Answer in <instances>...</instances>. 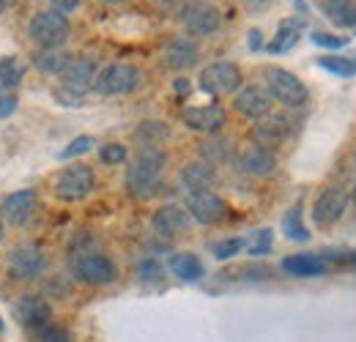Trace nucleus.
<instances>
[{"mask_svg": "<svg viewBox=\"0 0 356 342\" xmlns=\"http://www.w3.org/2000/svg\"><path fill=\"white\" fill-rule=\"evenodd\" d=\"M165 165H168V154L159 145H143L127 170V189L134 197H143V200L151 197L162 181Z\"/></svg>", "mask_w": 356, "mask_h": 342, "instance_id": "f257e3e1", "label": "nucleus"}, {"mask_svg": "<svg viewBox=\"0 0 356 342\" xmlns=\"http://www.w3.org/2000/svg\"><path fill=\"white\" fill-rule=\"evenodd\" d=\"M28 36H31V42L39 44L42 49H60L63 44L69 42V36H72V25H69L66 14H60L55 8H47V11H39L31 19Z\"/></svg>", "mask_w": 356, "mask_h": 342, "instance_id": "f03ea898", "label": "nucleus"}, {"mask_svg": "<svg viewBox=\"0 0 356 342\" xmlns=\"http://www.w3.org/2000/svg\"><path fill=\"white\" fill-rule=\"evenodd\" d=\"M264 74H266L268 96H271L274 101H280V104H285V107H291V110L305 107V104L310 101V90H307V86H305L293 72L280 69V66H268Z\"/></svg>", "mask_w": 356, "mask_h": 342, "instance_id": "7ed1b4c3", "label": "nucleus"}, {"mask_svg": "<svg viewBox=\"0 0 356 342\" xmlns=\"http://www.w3.org/2000/svg\"><path fill=\"white\" fill-rule=\"evenodd\" d=\"M69 268H72L74 279H80L86 285H110L118 277L115 263L107 255H102V252H93V250L74 252L72 260H69Z\"/></svg>", "mask_w": 356, "mask_h": 342, "instance_id": "20e7f679", "label": "nucleus"}, {"mask_svg": "<svg viewBox=\"0 0 356 342\" xmlns=\"http://www.w3.org/2000/svg\"><path fill=\"white\" fill-rule=\"evenodd\" d=\"M178 19H181V25L186 28L189 36H211L222 25L220 8L209 0H186L178 11Z\"/></svg>", "mask_w": 356, "mask_h": 342, "instance_id": "39448f33", "label": "nucleus"}, {"mask_svg": "<svg viewBox=\"0 0 356 342\" xmlns=\"http://www.w3.org/2000/svg\"><path fill=\"white\" fill-rule=\"evenodd\" d=\"M93 186H96L93 170H90L88 165H80L77 162V165L60 170V175L52 184V192L63 203H80V200H86L90 192H93Z\"/></svg>", "mask_w": 356, "mask_h": 342, "instance_id": "423d86ee", "label": "nucleus"}, {"mask_svg": "<svg viewBox=\"0 0 356 342\" xmlns=\"http://www.w3.org/2000/svg\"><path fill=\"white\" fill-rule=\"evenodd\" d=\"M143 83V72L132 63H110L96 74L93 88L102 96H124L132 93L134 88Z\"/></svg>", "mask_w": 356, "mask_h": 342, "instance_id": "0eeeda50", "label": "nucleus"}, {"mask_svg": "<svg viewBox=\"0 0 356 342\" xmlns=\"http://www.w3.org/2000/svg\"><path fill=\"white\" fill-rule=\"evenodd\" d=\"M197 80H200V88L209 96H227V93H236L241 88V69L236 63L217 60V63L203 66Z\"/></svg>", "mask_w": 356, "mask_h": 342, "instance_id": "6e6552de", "label": "nucleus"}, {"mask_svg": "<svg viewBox=\"0 0 356 342\" xmlns=\"http://www.w3.org/2000/svg\"><path fill=\"white\" fill-rule=\"evenodd\" d=\"M186 211L200 225H217L227 216V203L217 192L200 189V192H189L186 195Z\"/></svg>", "mask_w": 356, "mask_h": 342, "instance_id": "1a4fd4ad", "label": "nucleus"}, {"mask_svg": "<svg viewBox=\"0 0 356 342\" xmlns=\"http://www.w3.org/2000/svg\"><path fill=\"white\" fill-rule=\"evenodd\" d=\"M346 211H348V195H346V189L329 186L312 203V222L318 227H329V225L340 222L346 216Z\"/></svg>", "mask_w": 356, "mask_h": 342, "instance_id": "9d476101", "label": "nucleus"}, {"mask_svg": "<svg viewBox=\"0 0 356 342\" xmlns=\"http://www.w3.org/2000/svg\"><path fill=\"white\" fill-rule=\"evenodd\" d=\"M47 255L39 244H19L8 255V274L14 279H33L44 271Z\"/></svg>", "mask_w": 356, "mask_h": 342, "instance_id": "9b49d317", "label": "nucleus"}, {"mask_svg": "<svg viewBox=\"0 0 356 342\" xmlns=\"http://www.w3.org/2000/svg\"><path fill=\"white\" fill-rule=\"evenodd\" d=\"M184 127L200 134H217L227 124V113L220 104H200V107H186L181 113Z\"/></svg>", "mask_w": 356, "mask_h": 342, "instance_id": "f8f14e48", "label": "nucleus"}, {"mask_svg": "<svg viewBox=\"0 0 356 342\" xmlns=\"http://www.w3.org/2000/svg\"><path fill=\"white\" fill-rule=\"evenodd\" d=\"M288 134H291V121L282 115V113H266L264 118H258L255 121V127H252V140H255V145H261V148H274V145H282L285 140H288Z\"/></svg>", "mask_w": 356, "mask_h": 342, "instance_id": "ddd939ff", "label": "nucleus"}, {"mask_svg": "<svg viewBox=\"0 0 356 342\" xmlns=\"http://www.w3.org/2000/svg\"><path fill=\"white\" fill-rule=\"evenodd\" d=\"M36 203H39V197H36V192H33V189L11 192V195H6V197L0 200V216H3L8 225L19 227V225H25V222L33 216Z\"/></svg>", "mask_w": 356, "mask_h": 342, "instance_id": "4468645a", "label": "nucleus"}, {"mask_svg": "<svg viewBox=\"0 0 356 342\" xmlns=\"http://www.w3.org/2000/svg\"><path fill=\"white\" fill-rule=\"evenodd\" d=\"M236 168L244 172V175H252V178H268V175H274V170H277V156L268 148L247 145L244 151H238Z\"/></svg>", "mask_w": 356, "mask_h": 342, "instance_id": "2eb2a0df", "label": "nucleus"}, {"mask_svg": "<svg viewBox=\"0 0 356 342\" xmlns=\"http://www.w3.org/2000/svg\"><path fill=\"white\" fill-rule=\"evenodd\" d=\"M271 104H274V99L268 96L266 88H261V86L241 88V90L236 93V101H233L236 113L244 115V118H250V121H258V118H264L266 113H271Z\"/></svg>", "mask_w": 356, "mask_h": 342, "instance_id": "dca6fc26", "label": "nucleus"}, {"mask_svg": "<svg viewBox=\"0 0 356 342\" xmlns=\"http://www.w3.org/2000/svg\"><path fill=\"white\" fill-rule=\"evenodd\" d=\"M151 225H154V230L162 236V238H176L181 233H186L189 230V225H192V216L186 209H181L176 203H170V206H162L154 219H151Z\"/></svg>", "mask_w": 356, "mask_h": 342, "instance_id": "f3484780", "label": "nucleus"}, {"mask_svg": "<svg viewBox=\"0 0 356 342\" xmlns=\"http://www.w3.org/2000/svg\"><path fill=\"white\" fill-rule=\"evenodd\" d=\"M96 63L90 58H72L69 66L63 69L60 80H63V88L74 90V93H86L88 88H93L96 83Z\"/></svg>", "mask_w": 356, "mask_h": 342, "instance_id": "a211bd4d", "label": "nucleus"}, {"mask_svg": "<svg viewBox=\"0 0 356 342\" xmlns=\"http://www.w3.org/2000/svg\"><path fill=\"white\" fill-rule=\"evenodd\" d=\"M17 318L22 326L36 332L47 323H52V307L42 296H22L17 301Z\"/></svg>", "mask_w": 356, "mask_h": 342, "instance_id": "6ab92c4d", "label": "nucleus"}, {"mask_svg": "<svg viewBox=\"0 0 356 342\" xmlns=\"http://www.w3.org/2000/svg\"><path fill=\"white\" fill-rule=\"evenodd\" d=\"M197 58H200V49L189 36H178L165 47V66L168 69H176V72L192 69L197 63Z\"/></svg>", "mask_w": 356, "mask_h": 342, "instance_id": "aec40b11", "label": "nucleus"}, {"mask_svg": "<svg viewBox=\"0 0 356 342\" xmlns=\"http://www.w3.org/2000/svg\"><path fill=\"white\" fill-rule=\"evenodd\" d=\"M321 11L337 28L346 31L356 28V0H321Z\"/></svg>", "mask_w": 356, "mask_h": 342, "instance_id": "412c9836", "label": "nucleus"}, {"mask_svg": "<svg viewBox=\"0 0 356 342\" xmlns=\"http://www.w3.org/2000/svg\"><path fill=\"white\" fill-rule=\"evenodd\" d=\"M217 181V172L209 162H189L181 168V184L189 189V192H200V189H209L211 184Z\"/></svg>", "mask_w": 356, "mask_h": 342, "instance_id": "4be33fe9", "label": "nucleus"}, {"mask_svg": "<svg viewBox=\"0 0 356 342\" xmlns=\"http://www.w3.org/2000/svg\"><path fill=\"white\" fill-rule=\"evenodd\" d=\"M282 271H288L291 277H318L326 271V260L312 252H302V255H291L282 260Z\"/></svg>", "mask_w": 356, "mask_h": 342, "instance_id": "5701e85b", "label": "nucleus"}, {"mask_svg": "<svg viewBox=\"0 0 356 342\" xmlns=\"http://www.w3.org/2000/svg\"><path fill=\"white\" fill-rule=\"evenodd\" d=\"M170 271H173V277L184 279V282H200L206 277L203 260L192 252H178L170 257Z\"/></svg>", "mask_w": 356, "mask_h": 342, "instance_id": "b1692460", "label": "nucleus"}, {"mask_svg": "<svg viewBox=\"0 0 356 342\" xmlns=\"http://www.w3.org/2000/svg\"><path fill=\"white\" fill-rule=\"evenodd\" d=\"M302 31H305V19H282L280 22V28H277V36H274V42L268 44V52H288V49H293L296 42H299V36H302Z\"/></svg>", "mask_w": 356, "mask_h": 342, "instance_id": "393cba45", "label": "nucleus"}, {"mask_svg": "<svg viewBox=\"0 0 356 342\" xmlns=\"http://www.w3.org/2000/svg\"><path fill=\"white\" fill-rule=\"evenodd\" d=\"M72 58H74V55H69L63 47H60V49H39V52L33 55V66H36L42 74H49V77L58 74V77H60Z\"/></svg>", "mask_w": 356, "mask_h": 342, "instance_id": "a878e982", "label": "nucleus"}, {"mask_svg": "<svg viewBox=\"0 0 356 342\" xmlns=\"http://www.w3.org/2000/svg\"><path fill=\"white\" fill-rule=\"evenodd\" d=\"M25 63L17 58V55H3L0 58V86L6 88H17L22 80H25Z\"/></svg>", "mask_w": 356, "mask_h": 342, "instance_id": "bb28decb", "label": "nucleus"}, {"mask_svg": "<svg viewBox=\"0 0 356 342\" xmlns=\"http://www.w3.org/2000/svg\"><path fill=\"white\" fill-rule=\"evenodd\" d=\"M282 233L291 238V241H310V230L305 227L302 222V206H291L288 214L282 216Z\"/></svg>", "mask_w": 356, "mask_h": 342, "instance_id": "cd10ccee", "label": "nucleus"}, {"mask_svg": "<svg viewBox=\"0 0 356 342\" xmlns=\"http://www.w3.org/2000/svg\"><path fill=\"white\" fill-rule=\"evenodd\" d=\"M200 154H203V162L217 168V165H222V162H227L233 156V145L227 140H206L200 145Z\"/></svg>", "mask_w": 356, "mask_h": 342, "instance_id": "c85d7f7f", "label": "nucleus"}, {"mask_svg": "<svg viewBox=\"0 0 356 342\" xmlns=\"http://www.w3.org/2000/svg\"><path fill=\"white\" fill-rule=\"evenodd\" d=\"M318 66L326 69V72H332V74H337V77H354L356 74V60H351V58L323 55V58H318Z\"/></svg>", "mask_w": 356, "mask_h": 342, "instance_id": "c756f323", "label": "nucleus"}, {"mask_svg": "<svg viewBox=\"0 0 356 342\" xmlns=\"http://www.w3.org/2000/svg\"><path fill=\"white\" fill-rule=\"evenodd\" d=\"M134 134H137V140H143V145H159L170 131H168L165 124H159V121H145Z\"/></svg>", "mask_w": 356, "mask_h": 342, "instance_id": "7c9ffc66", "label": "nucleus"}, {"mask_svg": "<svg viewBox=\"0 0 356 342\" xmlns=\"http://www.w3.org/2000/svg\"><path fill=\"white\" fill-rule=\"evenodd\" d=\"M271 241H274V233H271L268 227H264V230L252 233L244 247H247V252L252 257H264V255H268V250H271Z\"/></svg>", "mask_w": 356, "mask_h": 342, "instance_id": "2f4dec72", "label": "nucleus"}, {"mask_svg": "<svg viewBox=\"0 0 356 342\" xmlns=\"http://www.w3.org/2000/svg\"><path fill=\"white\" fill-rule=\"evenodd\" d=\"M99 159H102V165H124L129 159V151L121 142H107L99 148Z\"/></svg>", "mask_w": 356, "mask_h": 342, "instance_id": "473e14b6", "label": "nucleus"}, {"mask_svg": "<svg viewBox=\"0 0 356 342\" xmlns=\"http://www.w3.org/2000/svg\"><path fill=\"white\" fill-rule=\"evenodd\" d=\"M96 145V140L90 137V134H80V137H74L63 151H60V159H74V156H83V154H88L90 148Z\"/></svg>", "mask_w": 356, "mask_h": 342, "instance_id": "72a5a7b5", "label": "nucleus"}, {"mask_svg": "<svg viewBox=\"0 0 356 342\" xmlns=\"http://www.w3.org/2000/svg\"><path fill=\"white\" fill-rule=\"evenodd\" d=\"M33 337L39 342H72V334L63 326H55V323H47L42 329H36Z\"/></svg>", "mask_w": 356, "mask_h": 342, "instance_id": "f704fd0d", "label": "nucleus"}, {"mask_svg": "<svg viewBox=\"0 0 356 342\" xmlns=\"http://www.w3.org/2000/svg\"><path fill=\"white\" fill-rule=\"evenodd\" d=\"M241 250H244V241L241 238H222V241H217L211 247V252H214L217 260H230V257L238 255Z\"/></svg>", "mask_w": 356, "mask_h": 342, "instance_id": "c9c22d12", "label": "nucleus"}, {"mask_svg": "<svg viewBox=\"0 0 356 342\" xmlns=\"http://www.w3.org/2000/svg\"><path fill=\"white\" fill-rule=\"evenodd\" d=\"M137 277H140V282H159L165 277V271H162V266L156 260L145 257V260L137 263Z\"/></svg>", "mask_w": 356, "mask_h": 342, "instance_id": "e433bc0d", "label": "nucleus"}, {"mask_svg": "<svg viewBox=\"0 0 356 342\" xmlns=\"http://www.w3.org/2000/svg\"><path fill=\"white\" fill-rule=\"evenodd\" d=\"M312 44H318V47H326V49H343L348 39H343V36H334V33H323V31H315L310 36Z\"/></svg>", "mask_w": 356, "mask_h": 342, "instance_id": "4c0bfd02", "label": "nucleus"}, {"mask_svg": "<svg viewBox=\"0 0 356 342\" xmlns=\"http://www.w3.org/2000/svg\"><path fill=\"white\" fill-rule=\"evenodd\" d=\"M52 96H55L60 104H66V107H80V104H83V93H74V90H69V88H55Z\"/></svg>", "mask_w": 356, "mask_h": 342, "instance_id": "58836bf2", "label": "nucleus"}, {"mask_svg": "<svg viewBox=\"0 0 356 342\" xmlns=\"http://www.w3.org/2000/svg\"><path fill=\"white\" fill-rule=\"evenodd\" d=\"M17 101H19V99H17V96L8 90V93L0 99V118H8V115L17 110Z\"/></svg>", "mask_w": 356, "mask_h": 342, "instance_id": "ea45409f", "label": "nucleus"}, {"mask_svg": "<svg viewBox=\"0 0 356 342\" xmlns=\"http://www.w3.org/2000/svg\"><path fill=\"white\" fill-rule=\"evenodd\" d=\"M80 3H83V0H52V8L60 11V14H72V11L80 8Z\"/></svg>", "mask_w": 356, "mask_h": 342, "instance_id": "a19ab883", "label": "nucleus"}, {"mask_svg": "<svg viewBox=\"0 0 356 342\" xmlns=\"http://www.w3.org/2000/svg\"><path fill=\"white\" fill-rule=\"evenodd\" d=\"M250 14H261V11H266L268 6H271V0H238Z\"/></svg>", "mask_w": 356, "mask_h": 342, "instance_id": "79ce46f5", "label": "nucleus"}, {"mask_svg": "<svg viewBox=\"0 0 356 342\" xmlns=\"http://www.w3.org/2000/svg\"><path fill=\"white\" fill-rule=\"evenodd\" d=\"M247 44H250V49H261V47H264V33H261L258 28H255V31H250Z\"/></svg>", "mask_w": 356, "mask_h": 342, "instance_id": "37998d69", "label": "nucleus"}, {"mask_svg": "<svg viewBox=\"0 0 356 342\" xmlns=\"http://www.w3.org/2000/svg\"><path fill=\"white\" fill-rule=\"evenodd\" d=\"M176 90L178 93H189V83L186 80H176Z\"/></svg>", "mask_w": 356, "mask_h": 342, "instance_id": "c03bdc74", "label": "nucleus"}, {"mask_svg": "<svg viewBox=\"0 0 356 342\" xmlns=\"http://www.w3.org/2000/svg\"><path fill=\"white\" fill-rule=\"evenodd\" d=\"M351 203L356 206V184H354V189H351Z\"/></svg>", "mask_w": 356, "mask_h": 342, "instance_id": "a18cd8bd", "label": "nucleus"}, {"mask_svg": "<svg viewBox=\"0 0 356 342\" xmlns=\"http://www.w3.org/2000/svg\"><path fill=\"white\" fill-rule=\"evenodd\" d=\"M3 236H6V230H3V222H0V241H3Z\"/></svg>", "mask_w": 356, "mask_h": 342, "instance_id": "49530a36", "label": "nucleus"}, {"mask_svg": "<svg viewBox=\"0 0 356 342\" xmlns=\"http://www.w3.org/2000/svg\"><path fill=\"white\" fill-rule=\"evenodd\" d=\"M3 8H6V0H0V14H3Z\"/></svg>", "mask_w": 356, "mask_h": 342, "instance_id": "de8ad7c7", "label": "nucleus"}, {"mask_svg": "<svg viewBox=\"0 0 356 342\" xmlns=\"http://www.w3.org/2000/svg\"><path fill=\"white\" fill-rule=\"evenodd\" d=\"M351 263H354V268H356V252H354V255H351Z\"/></svg>", "mask_w": 356, "mask_h": 342, "instance_id": "09e8293b", "label": "nucleus"}, {"mask_svg": "<svg viewBox=\"0 0 356 342\" xmlns=\"http://www.w3.org/2000/svg\"><path fill=\"white\" fill-rule=\"evenodd\" d=\"M3 329H6V323H3V318H0V332H3Z\"/></svg>", "mask_w": 356, "mask_h": 342, "instance_id": "8fccbe9b", "label": "nucleus"}, {"mask_svg": "<svg viewBox=\"0 0 356 342\" xmlns=\"http://www.w3.org/2000/svg\"><path fill=\"white\" fill-rule=\"evenodd\" d=\"M104 3H124V0H104Z\"/></svg>", "mask_w": 356, "mask_h": 342, "instance_id": "3c124183", "label": "nucleus"}]
</instances>
